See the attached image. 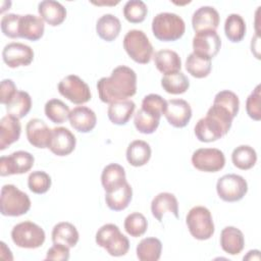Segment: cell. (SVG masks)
I'll return each mask as SVG.
<instances>
[{"mask_svg":"<svg viewBox=\"0 0 261 261\" xmlns=\"http://www.w3.org/2000/svg\"><path fill=\"white\" fill-rule=\"evenodd\" d=\"M190 233L199 241L210 239L214 233V223L211 212L204 206L193 207L186 217Z\"/></svg>","mask_w":261,"mask_h":261,"instance_id":"cell-7","label":"cell"},{"mask_svg":"<svg viewBox=\"0 0 261 261\" xmlns=\"http://www.w3.org/2000/svg\"><path fill=\"white\" fill-rule=\"evenodd\" d=\"M44 20L35 14L20 15L18 34L19 38H24L30 41H38L44 35Z\"/></svg>","mask_w":261,"mask_h":261,"instance_id":"cell-21","label":"cell"},{"mask_svg":"<svg viewBox=\"0 0 261 261\" xmlns=\"http://www.w3.org/2000/svg\"><path fill=\"white\" fill-rule=\"evenodd\" d=\"M45 238L44 229L32 221L20 222L14 225L11 230L12 242L19 248H39L44 244Z\"/></svg>","mask_w":261,"mask_h":261,"instance_id":"cell-8","label":"cell"},{"mask_svg":"<svg viewBox=\"0 0 261 261\" xmlns=\"http://www.w3.org/2000/svg\"><path fill=\"white\" fill-rule=\"evenodd\" d=\"M154 63L156 68L166 74L174 73L180 70L181 60L179 55L172 50L162 49L154 54Z\"/></svg>","mask_w":261,"mask_h":261,"instance_id":"cell-25","label":"cell"},{"mask_svg":"<svg viewBox=\"0 0 261 261\" xmlns=\"http://www.w3.org/2000/svg\"><path fill=\"white\" fill-rule=\"evenodd\" d=\"M233 118L226 108L213 103L206 116L196 123L195 136L200 142H215L228 133Z\"/></svg>","mask_w":261,"mask_h":261,"instance_id":"cell-2","label":"cell"},{"mask_svg":"<svg viewBox=\"0 0 261 261\" xmlns=\"http://www.w3.org/2000/svg\"><path fill=\"white\" fill-rule=\"evenodd\" d=\"M147 228L148 221L142 213L133 212L124 219V229L130 237H141L146 232Z\"/></svg>","mask_w":261,"mask_h":261,"instance_id":"cell-41","label":"cell"},{"mask_svg":"<svg viewBox=\"0 0 261 261\" xmlns=\"http://www.w3.org/2000/svg\"><path fill=\"white\" fill-rule=\"evenodd\" d=\"M224 33L230 42H241L246 35V22L244 18L237 13L229 14L224 22Z\"/></svg>","mask_w":261,"mask_h":261,"instance_id":"cell-36","label":"cell"},{"mask_svg":"<svg viewBox=\"0 0 261 261\" xmlns=\"http://www.w3.org/2000/svg\"><path fill=\"white\" fill-rule=\"evenodd\" d=\"M101 182L106 193L120 188L126 182L124 168L117 163L106 165L101 174Z\"/></svg>","mask_w":261,"mask_h":261,"instance_id":"cell-26","label":"cell"},{"mask_svg":"<svg viewBox=\"0 0 261 261\" xmlns=\"http://www.w3.org/2000/svg\"><path fill=\"white\" fill-rule=\"evenodd\" d=\"M17 89L15 84L13 83L12 80L5 79L1 82V87H0V102L1 104L6 105L16 94Z\"/></svg>","mask_w":261,"mask_h":261,"instance_id":"cell-48","label":"cell"},{"mask_svg":"<svg viewBox=\"0 0 261 261\" xmlns=\"http://www.w3.org/2000/svg\"><path fill=\"white\" fill-rule=\"evenodd\" d=\"M75 144L76 139L74 135L68 128L58 126L52 129L48 148L57 156H66L74 150Z\"/></svg>","mask_w":261,"mask_h":261,"instance_id":"cell-16","label":"cell"},{"mask_svg":"<svg viewBox=\"0 0 261 261\" xmlns=\"http://www.w3.org/2000/svg\"><path fill=\"white\" fill-rule=\"evenodd\" d=\"M136 109V104L132 100H123L111 103L107 114L109 120L116 125H124L130 119Z\"/></svg>","mask_w":261,"mask_h":261,"instance_id":"cell-28","label":"cell"},{"mask_svg":"<svg viewBox=\"0 0 261 261\" xmlns=\"http://www.w3.org/2000/svg\"><path fill=\"white\" fill-rule=\"evenodd\" d=\"M219 24V13L212 6H201L192 16V27L196 33L216 31Z\"/></svg>","mask_w":261,"mask_h":261,"instance_id":"cell-18","label":"cell"},{"mask_svg":"<svg viewBox=\"0 0 261 261\" xmlns=\"http://www.w3.org/2000/svg\"><path fill=\"white\" fill-rule=\"evenodd\" d=\"M120 30V20L110 13L102 15L96 23L97 35L106 42L114 41L118 37Z\"/></svg>","mask_w":261,"mask_h":261,"instance_id":"cell-27","label":"cell"},{"mask_svg":"<svg viewBox=\"0 0 261 261\" xmlns=\"http://www.w3.org/2000/svg\"><path fill=\"white\" fill-rule=\"evenodd\" d=\"M221 47V40L216 31H202L196 33L193 38V53L212 59L217 55Z\"/></svg>","mask_w":261,"mask_h":261,"instance_id":"cell-13","label":"cell"},{"mask_svg":"<svg viewBox=\"0 0 261 261\" xmlns=\"http://www.w3.org/2000/svg\"><path fill=\"white\" fill-rule=\"evenodd\" d=\"M28 186L31 192L35 194H45L51 187L50 175L42 170H36L30 173L28 177Z\"/></svg>","mask_w":261,"mask_h":261,"instance_id":"cell-42","label":"cell"},{"mask_svg":"<svg viewBox=\"0 0 261 261\" xmlns=\"http://www.w3.org/2000/svg\"><path fill=\"white\" fill-rule=\"evenodd\" d=\"M166 105H167V101L163 99L160 95L149 94L144 97L141 108L144 109L145 111L161 116L165 111Z\"/></svg>","mask_w":261,"mask_h":261,"instance_id":"cell-44","label":"cell"},{"mask_svg":"<svg viewBox=\"0 0 261 261\" xmlns=\"http://www.w3.org/2000/svg\"><path fill=\"white\" fill-rule=\"evenodd\" d=\"M25 133L31 145L40 149L48 148L52 129L49 128L45 121L39 118L31 119L25 126Z\"/></svg>","mask_w":261,"mask_h":261,"instance_id":"cell-17","label":"cell"},{"mask_svg":"<svg viewBox=\"0 0 261 261\" xmlns=\"http://www.w3.org/2000/svg\"><path fill=\"white\" fill-rule=\"evenodd\" d=\"M160 117L161 116L150 113L141 108L135 114L134 123L138 132L145 135H150L157 129L160 123Z\"/></svg>","mask_w":261,"mask_h":261,"instance_id":"cell-38","label":"cell"},{"mask_svg":"<svg viewBox=\"0 0 261 261\" xmlns=\"http://www.w3.org/2000/svg\"><path fill=\"white\" fill-rule=\"evenodd\" d=\"M186 31L184 19L172 12H161L152 20V32L162 42H173L180 39Z\"/></svg>","mask_w":261,"mask_h":261,"instance_id":"cell-3","label":"cell"},{"mask_svg":"<svg viewBox=\"0 0 261 261\" xmlns=\"http://www.w3.org/2000/svg\"><path fill=\"white\" fill-rule=\"evenodd\" d=\"M133 198V189L126 181L120 188L105 193V202L109 209L113 211L124 210Z\"/></svg>","mask_w":261,"mask_h":261,"instance_id":"cell-29","label":"cell"},{"mask_svg":"<svg viewBox=\"0 0 261 261\" xmlns=\"http://www.w3.org/2000/svg\"><path fill=\"white\" fill-rule=\"evenodd\" d=\"M161 86L166 93L178 95L185 93L190 87V81L181 71L166 74L161 79Z\"/></svg>","mask_w":261,"mask_h":261,"instance_id":"cell-37","label":"cell"},{"mask_svg":"<svg viewBox=\"0 0 261 261\" xmlns=\"http://www.w3.org/2000/svg\"><path fill=\"white\" fill-rule=\"evenodd\" d=\"M95 240L99 247L105 249L113 257L123 256L129 249L128 239L113 223L102 225L96 232Z\"/></svg>","mask_w":261,"mask_h":261,"instance_id":"cell-4","label":"cell"},{"mask_svg":"<svg viewBox=\"0 0 261 261\" xmlns=\"http://www.w3.org/2000/svg\"><path fill=\"white\" fill-rule=\"evenodd\" d=\"M246 110L248 115L259 121L261 119V109H260V85H257L253 92L249 95L246 101Z\"/></svg>","mask_w":261,"mask_h":261,"instance_id":"cell-46","label":"cell"},{"mask_svg":"<svg viewBox=\"0 0 261 261\" xmlns=\"http://www.w3.org/2000/svg\"><path fill=\"white\" fill-rule=\"evenodd\" d=\"M45 115L53 123H63L69 116V107L59 99H51L45 104Z\"/></svg>","mask_w":261,"mask_h":261,"instance_id":"cell-39","label":"cell"},{"mask_svg":"<svg viewBox=\"0 0 261 261\" xmlns=\"http://www.w3.org/2000/svg\"><path fill=\"white\" fill-rule=\"evenodd\" d=\"M211 68V59L202 57L193 52L187 57L186 69L192 76L196 79H203L208 76Z\"/></svg>","mask_w":261,"mask_h":261,"instance_id":"cell-35","label":"cell"},{"mask_svg":"<svg viewBox=\"0 0 261 261\" xmlns=\"http://www.w3.org/2000/svg\"><path fill=\"white\" fill-rule=\"evenodd\" d=\"M162 243L157 238H145L137 246V257L141 261H157L160 259Z\"/></svg>","mask_w":261,"mask_h":261,"instance_id":"cell-32","label":"cell"},{"mask_svg":"<svg viewBox=\"0 0 261 261\" xmlns=\"http://www.w3.org/2000/svg\"><path fill=\"white\" fill-rule=\"evenodd\" d=\"M31 208L29 196L14 185H4L1 189L0 211L4 216H20Z\"/></svg>","mask_w":261,"mask_h":261,"instance_id":"cell-5","label":"cell"},{"mask_svg":"<svg viewBox=\"0 0 261 261\" xmlns=\"http://www.w3.org/2000/svg\"><path fill=\"white\" fill-rule=\"evenodd\" d=\"M21 133L19 118L7 114L0 120V150H5L8 146L16 142Z\"/></svg>","mask_w":261,"mask_h":261,"instance_id":"cell-22","label":"cell"},{"mask_svg":"<svg viewBox=\"0 0 261 261\" xmlns=\"http://www.w3.org/2000/svg\"><path fill=\"white\" fill-rule=\"evenodd\" d=\"M32 108V98L24 91H17L14 97L6 104V111L17 118L24 117Z\"/></svg>","mask_w":261,"mask_h":261,"instance_id":"cell-34","label":"cell"},{"mask_svg":"<svg viewBox=\"0 0 261 261\" xmlns=\"http://www.w3.org/2000/svg\"><path fill=\"white\" fill-rule=\"evenodd\" d=\"M147 13V5L141 0H129L123 6V15L125 19L132 23L144 21Z\"/></svg>","mask_w":261,"mask_h":261,"instance_id":"cell-40","label":"cell"},{"mask_svg":"<svg viewBox=\"0 0 261 261\" xmlns=\"http://www.w3.org/2000/svg\"><path fill=\"white\" fill-rule=\"evenodd\" d=\"M79 231L70 222H59L52 229L53 244H63L68 248L74 247L79 242Z\"/></svg>","mask_w":261,"mask_h":261,"instance_id":"cell-31","label":"cell"},{"mask_svg":"<svg viewBox=\"0 0 261 261\" xmlns=\"http://www.w3.org/2000/svg\"><path fill=\"white\" fill-rule=\"evenodd\" d=\"M2 58L5 64L11 68L27 66L34 60V51L25 44L12 42L3 48Z\"/></svg>","mask_w":261,"mask_h":261,"instance_id":"cell-14","label":"cell"},{"mask_svg":"<svg viewBox=\"0 0 261 261\" xmlns=\"http://www.w3.org/2000/svg\"><path fill=\"white\" fill-rule=\"evenodd\" d=\"M70 125L80 133H89L94 129L97 122L95 112L87 106L74 107L68 116Z\"/></svg>","mask_w":261,"mask_h":261,"instance_id":"cell-19","label":"cell"},{"mask_svg":"<svg viewBox=\"0 0 261 261\" xmlns=\"http://www.w3.org/2000/svg\"><path fill=\"white\" fill-rule=\"evenodd\" d=\"M151 147L147 142L136 140L133 141L126 149V160L130 165L140 167L148 163L151 158Z\"/></svg>","mask_w":261,"mask_h":261,"instance_id":"cell-30","label":"cell"},{"mask_svg":"<svg viewBox=\"0 0 261 261\" xmlns=\"http://www.w3.org/2000/svg\"><path fill=\"white\" fill-rule=\"evenodd\" d=\"M213 103L218 104L226 108L233 117H236L239 113L240 109V100L239 97L237 96L236 93L228 91V90H223L218 92L215 97Z\"/></svg>","mask_w":261,"mask_h":261,"instance_id":"cell-43","label":"cell"},{"mask_svg":"<svg viewBox=\"0 0 261 261\" xmlns=\"http://www.w3.org/2000/svg\"><path fill=\"white\" fill-rule=\"evenodd\" d=\"M99 98L104 103H114L127 100L137 92V74L125 65L115 67L111 75L101 77L97 83Z\"/></svg>","mask_w":261,"mask_h":261,"instance_id":"cell-1","label":"cell"},{"mask_svg":"<svg viewBox=\"0 0 261 261\" xmlns=\"http://www.w3.org/2000/svg\"><path fill=\"white\" fill-rule=\"evenodd\" d=\"M231 161L237 168L248 170L256 164L257 153L251 146L241 145L232 151Z\"/></svg>","mask_w":261,"mask_h":261,"instance_id":"cell-33","label":"cell"},{"mask_svg":"<svg viewBox=\"0 0 261 261\" xmlns=\"http://www.w3.org/2000/svg\"><path fill=\"white\" fill-rule=\"evenodd\" d=\"M216 192L221 200L225 202H237L242 200L247 194L248 184L239 174H225L217 180Z\"/></svg>","mask_w":261,"mask_h":261,"instance_id":"cell-9","label":"cell"},{"mask_svg":"<svg viewBox=\"0 0 261 261\" xmlns=\"http://www.w3.org/2000/svg\"><path fill=\"white\" fill-rule=\"evenodd\" d=\"M58 92L74 104H84L91 100L89 86L75 74H69L62 79L58 84Z\"/></svg>","mask_w":261,"mask_h":261,"instance_id":"cell-10","label":"cell"},{"mask_svg":"<svg viewBox=\"0 0 261 261\" xmlns=\"http://www.w3.org/2000/svg\"><path fill=\"white\" fill-rule=\"evenodd\" d=\"M68 259H69V248L63 244L56 243L47 251L46 260L66 261Z\"/></svg>","mask_w":261,"mask_h":261,"instance_id":"cell-47","label":"cell"},{"mask_svg":"<svg viewBox=\"0 0 261 261\" xmlns=\"http://www.w3.org/2000/svg\"><path fill=\"white\" fill-rule=\"evenodd\" d=\"M151 212L158 221H162L165 212H170L175 218H178V202L176 197L168 192L159 193L151 202Z\"/></svg>","mask_w":261,"mask_h":261,"instance_id":"cell-20","label":"cell"},{"mask_svg":"<svg viewBox=\"0 0 261 261\" xmlns=\"http://www.w3.org/2000/svg\"><path fill=\"white\" fill-rule=\"evenodd\" d=\"M123 48L137 63L147 64L153 56V46L146 34L141 30H130L123 38Z\"/></svg>","mask_w":261,"mask_h":261,"instance_id":"cell-6","label":"cell"},{"mask_svg":"<svg viewBox=\"0 0 261 261\" xmlns=\"http://www.w3.org/2000/svg\"><path fill=\"white\" fill-rule=\"evenodd\" d=\"M35 162L34 156L27 151H16L0 158V175L22 174L31 170Z\"/></svg>","mask_w":261,"mask_h":261,"instance_id":"cell-12","label":"cell"},{"mask_svg":"<svg viewBox=\"0 0 261 261\" xmlns=\"http://www.w3.org/2000/svg\"><path fill=\"white\" fill-rule=\"evenodd\" d=\"M168 123L174 127H185L192 118V108L184 99H170L167 101L163 113Z\"/></svg>","mask_w":261,"mask_h":261,"instance_id":"cell-15","label":"cell"},{"mask_svg":"<svg viewBox=\"0 0 261 261\" xmlns=\"http://www.w3.org/2000/svg\"><path fill=\"white\" fill-rule=\"evenodd\" d=\"M40 17L51 27L61 24L66 18V9L64 6L53 0H44L38 5Z\"/></svg>","mask_w":261,"mask_h":261,"instance_id":"cell-23","label":"cell"},{"mask_svg":"<svg viewBox=\"0 0 261 261\" xmlns=\"http://www.w3.org/2000/svg\"><path fill=\"white\" fill-rule=\"evenodd\" d=\"M193 166L204 172H217L225 165L222 151L216 148H200L192 155Z\"/></svg>","mask_w":261,"mask_h":261,"instance_id":"cell-11","label":"cell"},{"mask_svg":"<svg viewBox=\"0 0 261 261\" xmlns=\"http://www.w3.org/2000/svg\"><path fill=\"white\" fill-rule=\"evenodd\" d=\"M220 246L229 255L240 254L245 247V238L242 230L234 226L224 227L220 233Z\"/></svg>","mask_w":261,"mask_h":261,"instance_id":"cell-24","label":"cell"},{"mask_svg":"<svg viewBox=\"0 0 261 261\" xmlns=\"http://www.w3.org/2000/svg\"><path fill=\"white\" fill-rule=\"evenodd\" d=\"M20 15L15 13H7L1 18V31L2 33L11 39L19 38L18 25Z\"/></svg>","mask_w":261,"mask_h":261,"instance_id":"cell-45","label":"cell"}]
</instances>
